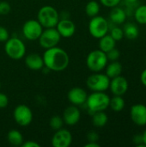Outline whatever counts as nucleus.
Segmentation results:
<instances>
[{"instance_id":"obj_30","label":"nucleus","mask_w":146,"mask_h":147,"mask_svg":"<svg viewBox=\"0 0 146 147\" xmlns=\"http://www.w3.org/2000/svg\"><path fill=\"white\" fill-rule=\"evenodd\" d=\"M11 9L10 4L6 1H0V16H4L9 13Z\"/></svg>"},{"instance_id":"obj_23","label":"nucleus","mask_w":146,"mask_h":147,"mask_svg":"<svg viewBox=\"0 0 146 147\" xmlns=\"http://www.w3.org/2000/svg\"><path fill=\"white\" fill-rule=\"evenodd\" d=\"M7 140L10 145L14 146H20L23 143V136L20 131L12 129L7 134Z\"/></svg>"},{"instance_id":"obj_38","label":"nucleus","mask_w":146,"mask_h":147,"mask_svg":"<svg viewBox=\"0 0 146 147\" xmlns=\"http://www.w3.org/2000/svg\"><path fill=\"white\" fill-rule=\"evenodd\" d=\"M140 81L142 83V84L146 87V68L143 70V71L141 72V75H140Z\"/></svg>"},{"instance_id":"obj_5","label":"nucleus","mask_w":146,"mask_h":147,"mask_svg":"<svg viewBox=\"0 0 146 147\" xmlns=\"http://www.w3.org/2000/svg\"><path fill=\"white\" fill-rule=\"evenodd\" d=\"M4 51L10 59L19 60L26 54V46L21 39L12 37L5 41Z\"/></svg>"},{"instance_id":"obj_41","label":"nucleus","mask_w":146,"mask_h":147,"mask_svg":"<svg viewBox=\"0 0 146 147\" xmlns=\"http://www.w3.org/2000/svg\"><path fill=\"white\" fill-rule=\"evenodd\" d=\"M0 90H1V83H0Z\"/></svg>"},{"instance_id":"obj_20","label":"nucleus","mask_w":146,"mask_h":147,"mask_svg":"<svg viewBox=\"0 0 146 147\" xmlns=\"http://www.w3.org/2000/svg\"><path fill=\"white\" fill-rule=\"evenodd\" d=\"M115 46H116V40H114L110 34H107L99 39V49L106 53L108 51L114 48Z\"/></svg>"},{"instance_id":"obj_39","label":"nucleus","mask_w":146,"mask_h":147,"mask_svg":"<svg viewBox=\"0 0 146 147\" xmlns=\"http://www.w3.org/2000/svg\"><path fill=\"white\" fill-rule=\"evenodd\" d=\"M84 147H100V145L97 142H88L84 145Z\"/></svg>"},{"instance_id":"obj_33","label":"nucleus","mask_w":146,"mask_h":147,"mask_svg":"<svg viewBox=\"0 0 146 147\" xmlns=\"http://www.w3.org/2000/svg\"><path fill=\"white\" fill-rule=\"evenodd\" d=\"M88 142H97L99 140V135L96 131H89L87 134Z\"/></svg>"},{"instance_id":"obj_32","label":"nucleus","mask_w":146,"mask_h":147,"mask_svg":"<svg viewBox=\"0 0 146 147\" xmlns=\"http://www.w3.org/2000/svg\"><path fill=\"white\" fill-rule=\"evenodd\" d=\"M9 38V31L6 28L0 26V42H5Z\"/></svg>"},{"instance_id":"obj_18","label":"nucleus","mask_w":146,"mask_h":147,"mask_svg":"<svg viewBox=\"0 0 146 147\" xmlns=\"http://www.w3.org/2000/svg\"><path fill=\"white\" fill-rule=\"evenodd\" d=\"M127 15L125 11V9L121 7L115 6L112 8L110 13H109V19L111 22L114 25H121L125 23L126 21Z\"/></svg>"},{"instance_id":"obj_34","label":"nucleus","mask_w":146,"mask_h":147,"mask_svg":"<svg viewBox=\"0 0 146 147\" xmlns=\"http://www.w3.org/2000/svg\"><path fill=\"white\" fill-rule=\"evenodd\" d=\"M133 144L138 147H145V146L143 144V138L142 134H136L133 138Z\"/></svg>"},{"instance_id":"obj_37","label":"nucleus","mask_w":146,"mask_h":147,"mask_svg":"<svg viewBox=\"0 0 146 147\" xmlns=\"http://www.w3.org/2000/svg\"><path fill=\"white\" fill-rule=\"evenodd\" d=\"M121 2H123L125 5H139V0H121Z\"/></svg>"},{"instance_id":"obj_28","label":"nucleus","mask_w":146,"mask_h":147,"mask_svg":"<svg viewBox=\"0 0 146 147\" xmlns=\"http://www.w3.org/2000/svg\"><path fill=\"white\" fill-rule=\"evenodd\" d=\"M110 35L113 37V39L116 41L121 40L124 38V32L123 29L120 27H118V25L113 27L110 29Z\"/></svg>"},{"instance_id":"obj_8","label":"nucleus","mask_w":146,"mask_h":147,"mask_svg":"<svg viewBox=\"0 0 146 147\" xmlns=\"http://www.w3.org/2000/svg\"><path fill=\"white\" fill-rule=\"evenodd\" d=\"M38 40L41 47L48 49L58 46L61 40V35L59 34L56 28H47L43 29Z\"/></svg>"},{"instance_id":"obj_26","label":"nucleus","mask_w":146,"mask_h":147,"mask_svg":"<svg viewBox=\"0 0 146 147\" xmlns=\"http://www.w3.org/2000/svg\"><path fill=\"white\" fill-rule=\"evenodd\" d=\"M100 9H101L100 3L95 0L89 1L85 6V13L90 18L97 16L100 12Z\"/></svg>"},{"instance_id":"obj_27","label":"nucleus","mask_w":146,"mask_h":147,"mask_svg":"<svg viewBox=\"0 0 146 147\" xmlns=\"http://www.w3.org/2000/svg\"><path fill=\"white\" fill-rule=\"evenodd\" d=\"M64 120L62 117L59 116V115H54L50 119L49 121V125L51 127V128L54 131L59 130L61 128H63V125H64Z\"/></svg>"},{"instance_id":"obj_11","label":"nucleus","mask_w":146,"mask_h":147,"mask_svg":"<svg viewBox=\"0 0 146 147\" xmlns=\"http://www.w3.org/2000/svg\"><path fill=\"white\" fill-rule=\"evenodd\" d=\"M128 88L129 83L127 79L121 75L110 79L109 90L114 96H124L127 92Z\"/></svg>"},{"instance_id":"obj_13","label":"nucleus","mask_w":146,"mask_h":147,"mask_svg":"<svg viewBox=\"0 0 146 147\" xmlns=\"http://www.w3.org/2000/svg\"><path fill=\"white\" fill-rule=\"evenodd\" d=\"M72 143V135L67 129L61 128L57 130L52 138V146L53 147H69Z\"/></svg>"},{"instance_id":"obj_15","label":"nucleus","mask_w":146,"mask_h":147,"mask_svg":"<svg viewBox=\"0 0 146 147\" xmlns=\"http://www.w3.org/2000/svg\"><path fill=\"white\" fill-rule=\"evenodd\" d=\"M55 28H57V30L59 33V34L61 35V37H64V38H70L76 32L75 23L67 18L59 20Z\"/></svg>"},{"instance_id":"obj_22","label":"nucleus","mask_w":146,"mask_h":147,"mask_svg":"<svg viewBox=\"0 0 146 147\" xmlns=\"http://www.w3.org/2000/svg\"><path fill=\"white\" fill-rule=\"evenodd\" d=\"M108 121V116L104 111H98L92 115V124L96 127H103Z\"/></svg>"},{"instance_id":"obj_16","label":"nucleus","mask_w":146,"mask_h":147,"mask_svg":"<svg viewBox=\"0 0 146 147\" xmlns=\"http://www.w3.org/2000/svg\"><path fill=\"white\" fill-rule=\"evenodd\" d=\"M81 118V113L79 109L76 105H71L67 107L63 113L64 122L68 126L76 125Z\"/></svg>"},{"instance_id":"obj_14","label":"nucleus","mask_w":146,"mask_h":147,"mask_svg":"<svg viewBox=\"0 0 146 147\" xmlns=\"http://www.w3.org/2000/svg\"><path fill=\"white\" fill-rule=\"evenodd\" d=\"M88 95L86 91L80 87H74L68 91L67 98L69 102L76 106L83 105L86 102Z\"/></svg>"},{"instance_id":"obj_35","label":"nucleus","mask_w":146,"mask_h":147,"mask_svg":"<svg viewBox=\"0 0 146 147\" xmlns=\"http://www.w3.org/2000/svg\"><path fill=\"white\" fill-rule=\"evenodd\" d=\"M8 104H9V97L5 94L0 92V109H5L8 106Z\"/></svg>"},{"instance_id":"obj_25","label":"nucleus","mask_w":146,"mask_h":147,"mask_svg":"<svg viewBox=\"0 0 146 147\" xmlns=\"http://www.w3.org/2000/svg\"><path fill=\"white\" fill-rule=\"evenodd\" d=\"M135 21L141 25H146V4L138 5L133 12Z\"/></svg>"},{"instance_id":"obj_17","label":"nucleus","mask_w":146,"mask_h":147,"mask_svg":"<svg viewBox=\"0 0 146 147\" xmlns=\"http://www.w3.org/2000/svg\"><path fill=\"white\" fill-rule=\"evenodd\" d=\"M25 65L33 71H39L45 66L43 58L38 53H30L27 55L25 58Z\"/></svg>"},{"instance_id":"obj_24","label":"nucleus","mask_w":146,"mask_h":147,"mask_svg":"<svg viewBox=\"0 0 146 147\" xmlns=\"http://www.w3.org/2000/svg\"><path fill=\"white\" fill-rule=\"evenodd\" d=\"M125 106H126V102L122 96H114L112 98H110L109 107L113 111L120 112L124 109Z\"/></svg>"},{"instance_id":"obj_36","label":"nucleus","mask_w":146,"mask_h":147,"mask_svg":"<svg viewBox=\"0 0 146 147\" xmlns=\"http://www.w3.org/2000/svg\"><path fill=\"white\" fill-rule=\"evenodd\" d=\"M21 146L22 147H40V144H38L37 142L34 141V140H28V141H26V142H23Z\"/></svg>"},{"instance_id":"obj_3","label":"nucleus","mask_w":146,"mask_h":147,"mask_svg":"<svg viewBox=\"0 0 146 147\" xmlns=\"http://www.w3.org/2000/svg\"><path fill=\"white\" fill-rule=\"evenodd\" d=\"M37 20L45 28H55L59 21V14L54 7L45 5L39 9Z\"/></svg>"},{"instance_id":"obj_21","label":"nucleus","mask_w":146,"mask_h":147,"mask_svg":"<svg viewBox=\"0 0 146 147\" xmlns=\"http://www.w3.org/2000/svg\"><path fill=\"white\" fill-rule=\"evenodd\" d=\"M122 29L124 32V37L127 38L128 40H136L139 35V27L135 23L127 22L125 24V26Z\"/></svg>"},{"instance_id":"obj_9","label":"nucleus","mask_w":146,"mask_h":147,"mask_svg":"<svg viewBox=\"0 0 146 147\" xmlns=\"http://www.w3.org/2000/svg\"><path fill=\"white\" fill-rule=\"evenodd\" d=\"M13 117L18 125L22 127H27L33 121V113L30 108H28L27 105L19 104L13 111Z\"/></svg>"},{"instance_id":"obj_7","label":"nucleus","mask_w":146,"mask_h":147,"mask_svg":"<svg viewBox=\"0 0 146 147\" xmlns=\"http://www.w3.org/2000/svg\"><path fill=\"white\" fill-rule=\"evenodd\" d=\"M110 78L104 73L94 72L88 77L86 84L92 91H106L109 89Z\"/></svg>"},{"instance_id":"obj_40","label":"nucleus","mask_w":146,"mask_h":147,"mask_svg":"<svg viewBox=\"0 0 146 147\" xmlns=\"http://www.w3.org/2000/svg\"><path fill=\"white\" fill-rule=\"evenodd\" d=\"M142 138H143V144L146 147V129L143 132V134H142Z\"/></svg>"},{"instance_id":"obj_42","label":"nucleus","mask_w":146,"mask_h":147,"mask_svg":"<svg viewBox=\"0 0 146 147\" xmlns=\"http://www.w3.org/2000/svg\"><path fill=\"white\" fill-rule=\"evenodd\" d=\"M0 19H1V16H0Z\"/></svg>"},{"instance_id":"obj_10","label":"nucleus","mask_w":146,"mask_h":147,"mask_svg":"<svg viewBox=\"0 0 146 147\" xmlns=\"http://www.w3.org/2000/svg\"><path fill=\"white\" fill-rule=\"evenodd\" d=\"M43 31V27L38 20L30 19L24 22L22 26V34L28 40H36L40 36Z\"/></svg>"},{"instance_id":"obj_6","label":"nucleus","mask_w":146,"mask_h":147,"mask_svg":"<svg viewBox=\"0 0 146 147\" xmlns=\"http://www.w3.org/2000/svg\"><path fill=\"white\" fill-rule=\"evenodd\" d=\"M109 30V23L106 18L101 16L91 17L89 22V34L96 39H100L108 34Z\"/></svg>"},{"instance_id":"obj_19","label":"nucleus","mask_w":146,"mask_h":147,"mask_svg":"<svg viewBox=\"0 0 146 147\" xmlns=\"http://www.w3.org/2000/svg\"><path fill=\"white\" fill-rule=\"evenodd\" d=\"M105 69H106L105 74L110 79L121 75V72H122V65H121V64L118 60L111 61L109 64H108L106 65Z\"/></svg>"},{"instance_id":"obj_31","label":"nucleus","mask_w":146,"mask_h":147,"mask_svg":"<svg viewBox=\"0 0 146 147\" xmlns=\"http://www.w3.org/2000/svg\"><path fill=\"white\" fill-rule=\"evenodd\" d=\"M100 3L103 6L112 9L115 6L120 5V3H121V0H100Z\"/></svg>"},{"instance_id":"obj_12","label":"nucleus","mask_w":146,"mask_h":147,"mask_svg":"<svg viewBox=\"0 0 146 147\" xmlns=\"http://www.w3.org/2000/svg\"><path fill=\"white\" fill-rule=\"evenodd\" d=\"M130 117L132 121L139 126H146V105L142 103H137L131 107Z\"/></svg>"},{"instance_id":"obj_2","label":"nucleus","mask_w":146,"mask_h":147,"mask_svg":"<svg viewBox=\"0 0 146 147\" xmlns=\"http://www.w3.org/2000/svg\"><path fill=\"white\" fill-rule=\"evenodd\" d=\"M110 97L105 91H93L88 96L86 106L90 115L98 111H105L109 107Z\"/></svg>"},{"instance_id":"obj_4","label":"nucleus","mask_w":146,"mask_h":147,"mask_svg":"<svg viewBox=\"0 0 146 147\" xmlns=\"http://www.w3.org/2000/svg\"><path fill=\"white\" fill-rule=\"evenodd\" d=\"M108 62L106 53L100 49L91 51L86 58V65L93 72H100L104 70Z\"/></svg>"},{"instance_id":"obj_1","label":"nucleus","mask_w":146,"mask_h":147,"mask_svg":"<svg viewBox=\"0 0 146 147\" xmlns=\"http://www.w3.org/2000/svg\"><path fill=\"white\" fill-rule=\"evenodd\" d=\"M42 58L45 67L53 71H62L65 70L70 63L68 53L58 46L46 49Z\"/></svg>"},{"instance_id":"obj_29","label":"nucleus","mask_w":146,"mask_h":147,"mask_svg":"<svg viewBox=\"0 0 146 147\" xmlns=\"http://www.w3.org/2000/svg\"><path fill=\"white\" fill-rule=\"evenodd\" d=\"M107 57H108V59L109 61H116L120 59V50L117 49L116 47L113 48L112 50L108 51L107 53Z\"/></svg>"}]
</instances>
